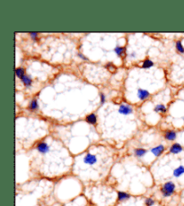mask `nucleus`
Listing matches in <instances>:
<instances>
[{
    "instance_id": "nucleus-16",
    "label": "nucleus",
    "mask_w": 184,
    "mask_h": 206,
    "mask_svg": "<svg viewBox=\"0 0 184 206\" xmlns=\"http://www.w3.org/2000/svg\"><path fill=\"white\" fill-rule=\"evenodd\" d=\"M176 50L177 51L182 53V54H184V47L182 44V41H178L176 42Z\"/></svg>"
},
{
    "instance_id": "nucleus-11",
    "label": "nucleus",
    "mask_w": 184,
    "mask_h": 206,
    "mask_svg": "<svg viewBox=\"0 0 184 206\" xmlns=\"http://www.w3.org/2000/svg\"><path fill=\"white\" fill-rule=\"evenodd\" d=\"M184 174V166H180L174 170V176L175 177H180Z\"/></svg>"
},
{
    "instance_id": "nucleus-3",
    "label": "nucleus",
    "mask_w": 184,
    "mask_h": 206,
    "mask_svg": "<svg viewBox=\"0 0 184 206\" xmlns=\"http://www.w3.org/2000/svg\"><path fill=\"white\" fill-rule=\"evenodd\" d=\"M164 151H165V147H164V145H162V144H160L158 146H155V147H153V149H151V153L154 156H156V157L161 156L164 153Z\"/></svg>"
},
{
    "instance_id": "nucleus-12",
    "label": "nucleus",
    "mask_w": 184,
    "mask_h": 206,
    "mask_svg": "<svg viewBox=\"0 0 184 206\" xmlns=\"http://www.w3.org/2000/svg\"><path fill=\"white\" fill-rule=\"evenodd\" d=\"M21 80H22V82H23V84H24L25 86H27V87L31 86V83H32L31 78L30 76H28V75H23V76L21 78Z\"/></svg>"
},
{
    "instance_id": "nucleus-14",
    "label": "nucleus",
    "mask_w": 184,
    "mask_h": 206,
    "mask_svg": "<svg viewBox=\"0 0 184 206\" xmlns=\"http://www.w3.org/2000/svg\"><path fill=\"white\" fill-rule=\"evenodd\" d=\"M86 121L91 125H94L97 122V117L94 114H90L86 117Z\"/></svg>"
},
{
    "instance_id": "nucleus-8",
    "label": "nucleus",
    "mask_w": 184,
    "mask_h": 206,
    "mask_svg": "<svg viewBox=\"0 0 184 206\" xmlns=\"http://www.w3.org/2000/svg\"><path fill=\"white\" fill-rule=\"evenodd\" d=\"M131 197L130 195H129L128 193L125 192H119L118 193V201L119 202H125L127 200H129Z\"/></svg>"
},
{
    "instance_id": "nucleus-17",
    "label": "nucleus",
    "mask_w": 184,
    "mask_h": 206,
    "mask_svg": "<svg viewBox=\"0 0 184 206\" xmlns=\"http://www.w3.org/2000/svg\"><path fill=\"white\" fill-rule=\"evenodd\" d=\"M153 62L151 61L150 59H145V61H144L143 65H142V66H143L144 68H149V67H151V66H153Z\"/></svg>"
},
{
    "instance_id": "nucleus-22",
    "label": "nucleus",
    "mask_w": 184,
    "mask_h": 206,
    "mask_svg": "<svg viewBox=\"0 0 184 206\" xmlns=\"http://www.w3.org/2000/svg\"><path fill=\"white\" fill-rule=\"evenodd\" d=\"M30 36L31 37V39L34 40V41H37L38 40V33H36V32H31L30 33Z\"/></svg>"
},
{
    "instance_id": "nucleus-25",
    "label": "nucleus",
    "mask_w": 184,
    "mask_h": 206,
    "mask_svg": "<svg viewBox=\"0 0 184 206\" xmlns=\"http://www.w3.org/2000/svg\"><path fill=\"white\" fill-rule=\"evenodd\" d=\"M130 56H131V57H135V53H132V54H131Z\"/></svg>"
},
{
    "instance_id": "nucleus-18",
    "label": "nucleus",
    "mask_w": 184,
    "mask_h": 206,
    "mask_svg": "<svg viewBox=\"0 0 184 206\" xmlns=\"http://www.w3.org/2000/svg\"><path fill=\"white\" fill-rule=\"evenodd\" d=\"M39 108V105H38V101L37 100H32L30 103V109L31 110H35Z\"/></svg>"
},
{
    "instance_id": "nucleus-24",
    "label": "nucleus",
    "mask_w": 184,
    "mask_h": 206,
    "mask_svg": "<svg viewBox=\"0 0 184 206\" xmlns=\"http://www.w3.org/2000/svg\"><path fill=\"white\" fill-rule=\"evenodd\" d=\"M78 57H81L83 60H88V58H86V57H84L83 54H81V53H78Z\"/></svg>"
},
{
    "instance_id": "nucleus-6",
    "label": "nucleus",
    "mask_w": 184,
    "mask_h": 206,
    "mask_svg": "<svg viewBox=\"0 0 184 206\" xmlns=\"http://www.w3.org/2000/svg\"><path fill=\"white\" fill-rule=\"evenodd\" d=\"M182 150H183V148H182V146L181 144H174L170 148V153H173V154H178V153H182Z\"/></svg>"
},
{
    "instance_id": "nucleus-5",
    "label": "nucleus",
    "mask_w": 184,
    "mask_h": 206,
    "mask_svg": "<svg viewBox=\"0 0 184 206\" xmlns=\"http://www.w3.org/2000/svg\"><path fill=\"white\" fill-rule=\"evenodd\" d=\"M119 112L121 114H122V115H129V114L133 113V109L129 105H121L120 107Z\"/></svg>"
},
{
    "instance_id": "nucleus-21",
    "label": "nucleus",
    "mask_w": 184,
    "mask_h": 206,
    "mask_svg": "<svg viewBox=\"0 0 184 206\" xmlns=\"http://www.w3.org/2000/svg\"><path fill=\"white\" fill-rule=\"evenodd\" d=\"M106 67H107V68H108L112 73L115 72V70H116L115 65H113L112 64H107V65H106Z\"/></svg>"
},
{
    "instance_id": "nucleus-2",
    "label": "nucleus",
    "mask_w": 184,
    "mask_h": 206,
    "mask_svg": "<svg viewBox=\"0 0 184 206\" xmlns=\"http://www.w3.org/2000/svg\"><path fill=\"white\" fill-rule=\"evenodd\" d=\"M84 162L88 165L95 164L97 162V157L91 153H87L84 158Z\"/></svg>"
},
{
    "instance_id": "nucleus-20",
    "label": "nucleus",
    "mask_w": 184,
    "mask_h": 206,
    "mask_svg": "<svg viewBox=\"0 0 184 206\" xmlns=\"http://www.w3.org/2000/svg\"><path fill=\"white\" fill-rule=\"evenodd\" d=\"M145 206H153L154 204V201L152 198H146L145 200Z\"/></svg>"
},
{
    "instance_id": "nucleus-4",
    "label": "nucleus",
    "mask_w": 184,
    "mask_h": 206,
    "mask_svg": "<svg viewBox=\"0 0 184 206\" xmlns=\"http://www.w3.org/2000/svg\"><path fill=\"white\" fill-rule=\"evenodd\" d=\"M37 150H38V152L40 153L45 154V153H47L50 151V147L46 143L41 142V143H39V144H37Z\"/></svg>"
},
{
    "instance_id": "nucleus-9",
    "label": "nucleus",
    "mask_w": 184,
    "mask_h": 206,
    "mask_svg": "<svg viewBox=\"0 0 184 206\" xmlns=\"http://www.w3.org/2000/svg\"><path fill=\"white\" fill-rule=\"evenodd\" d=\"M146 153H147V151L143 148H137L134 150V154L137 158H142L143 156L146 154Z\"/></svg>"
},
{
    "instance_id": "nucleus-10",
    "label": "nucleus",
    "mask_w": 184,
    "mask_h": 206,
    "mask_svg": "<svg viewBox=\"0 0 184 206\" xmlns=\"http://www.w3.org/2000/svg\"><path fill=\"white\" fill-rule=\"evenodd\" d=\"M164 137L168 141H174V140L176 139V137H177V134L174 131H167L165 133V134H164Z\"/></svg>"
},
{
    "instance_id": "nucleus-23",
    "label": "nucleus",
    "mask_w": 184,
    "mask_h": 206,
    "mask_svg": "<svg viewBox=\"0 0 184 206\" xmlns=\"http://www.w3.org/2000/svg\"><path fill=\"white\" fill-rule=\"evenodd\" d=\"M100 98H101V104H103V103L105 102V99H106L105 95L103 93H101L100 94Z\"/></svg>"
},
{
    "instance_id": "nucleus-13",
    "label": "nucleus",
    "mask_w": 184,
    "mask_h": 206,
    "mask_svg": "<svg viewBox=\"0 0 184 206\" xmlns=\"http://www.w3.org/2000/svg\"><path fill=\"white\" fill-rule=\"evenodd\" d=\"M114 51H115V53H116L119 57H125V48L120 47V46H117V47L114 49Z\"/></svg>"
},
{
    "instance_id": "nucleus-7",
    "label": "nucleus",
    "mask_w": 184,
    "mask_h": 206,
    "mask_svg": "<svg viewBox=\"0 0 184 206\" xmlns=\"http://www.w3.org/2000/svg\"><path fill=\"white\" fill-rule=\"evenodd\" d=\"M137 96H138L139 100L145 101V100H146V99L150 96V93H149L148 91H146V90L139 89V90L137 91Z\"/></svg>"
},
{
    "instance_id": "nucleus-15",
    "label": "nucleus",
    "mask_w": 184,
    "mask_h": 206,
    "mask_svg": "<svg viewBox=\"0 0 184 206\" xmlns=\"http://www.w3.org/2000/svg\"><path fill=\"white\" fill-rule=\"evenodd\" d=\"M153 110L155 112H163V113H165L166 112V108H165V106L163 105V104H159V105H156L154 107Z\"/></svg>"
},
{
    "instance_id": "nucleus-19",
    "label": "nucleus",
    "mask_w": 184,
    "mask_h": 206,
    "mask_svg": "<svg viewBox=\"0 0 184 206\" xmlns=\"http://www.w3.org/2000/svg\"><path fill=\"white\" fill-rule=\"evenodd\" d=\"M15 73H16V76H17V77H19V78H22L23 75H25V74H24V69H23V68H22V67L16 68V70H15Z\"/></svg>"
},
{
    "instance_id": "nucleus-1",
    "label": "nucleus",
    "mask_w": 184,
    "mask_h": 206,
    "mask_svg": "<svg viewBox=\"0 0 184 206\" xmlns=\"http://www.w3.org/2000/svg\"><path fill=\"white\" fill-rule=\"evenodd\" d=\"M175 184L172 181L166 182L161 188V193L164 197H169V196H173L175 193Z\"/></svg>"
}]
</instances>
